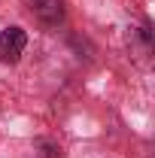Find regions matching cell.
I'll use <instances>...</instances> for the list:
<instances>
[{
  "label": "cell",
  "instance_id": "obj_2",
  "mask_svg": "<svg viewBox=\"0 0 155 158\" xmlns=\"http://www.w3.org/2000/svg\"><path fill=\"white\" fill-rule=\"evenodd\" d=\"M31 3H34V9H37L43 19H49V9H52L55 19L61 15V0H31Z\"/></svg>",
  "mask_w": 155,
  "mask_h": 158
},
{
  "label": "cell",
  "instance_id": "obj_1",
  "mask_svg": "<svg viewBox=\"0 0 155 158\" xmlns=\"http://www.w3.org/2000/svg\"><path fill=\"white\" fill-rule=\"evenodd\" d=\"M24 46H27V34L21 27H6L0 34V61L3 64H15L21 58V52H24Z\"/></svg>",
  "mask_w": 155,
  "mask_h": 158
}]
</instances>
